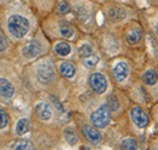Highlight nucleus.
Instances as JSON below:
<instances>
[{
	"mask_svg": "<svg viewBox=\"0 0 158 150\" xmlns=\"http://www.w3.org/2000/svg\"><path fill=\"white\" fill-rule=\"evenodd\" d=\"M5 28H6L7 35L12 40H22L29 33L31 23L26 16L21 15L19 12H15L7 16L5 22Z\"/></svg>",
	"mask_w": 158,
	"mask_h": 150,
	"instance_id": "nucleus-2",
	"label": "nucleus"
},
{
	"mask_svg": "<svg viewBox=\"0 0 158 150\" xmlns=\"http://www.w3.org/2000/svg\"><path fill=\"white\" fill-rule=\"evenodd\" d=\"M0 1H9V0H0Z\"/></svg>",
	"mask_w": 158,
	"mask_h": 150,
	"instance_id": "nucleus-28",
	"label": "nucleus"
},
{
	"mask_svg": "<svg viewBox=\"0 0 158 150\" xmlns=\"http://www.w3.org/2000/svg\"><path fill=\"white\" fill-rule=\"evenodd\" d=\"M129 73H130V67L127 61H118L112 67V77L117 84L124 82L129 76Z\"/></svg>",
	"mask_w": 158,
	"mask_h": 150,
	"instance_id": "nucleus-10",
	"label": "nucleus"
},
{
	"mask_svg": "<svg viewBox=\"0 0 158 150\" xmlns=\"http://www.w3.org/2000/svg\"><path fill=\"white\" fill-rule=\"evenodd\" d=\"M10 125V116L6 112V110L0 108V131H4Z\"/></svg>",
	"mask_w": 158,
	"mask_h": 150,
	"instance_id": "nucleus-24",
	"label": "nucleus"
},
{
	"mask_svg": "<svg viewBox=\"0 0 158 150\" xmlns=\"http://www.w3.org/2000/svg\"><path fill=\"white\" fill-rule=\"evenodd\" d=\"M141 79H142V82H143L146 86H155V85H157V82H158L157 72H156L153 68H150V69H147V70L143 72Z\"/></svg>",
	"mask_w": 158,
	"mask_h": 150,
	"instance_id": "nucleus-17",
	"label": "nucleus"
},
{
	"mask_svg": "<svg viewBox=\"0 0 158 150\" xmlns=\"http://www.w3.org/2000/svg\"><path fill=\"white\" fill-rule=\"evenodd\" d=\"M52 51L59 57H68L72 53V46L67 40L62 39V40L55 41V44L52 46Z\"/></svg>",
	"mask_w": 158,
	"mask_h": 150,
	"instance_id": "nucleus-13",
	"label": "nucleus"
},
{
	"mask_svg": "<svg viewBox=\"0 0 158 150\" xmlns=\"http://www.w3.org/2000/svg\"><path fill=\"white\" fill-rule=\"evenodd\" d=\"M31 128V122H29V119L27 117H21L20 120L16 122V126H15V133L17 136H23L26 132L29 131Z\"/></svg>",
	"mask_w": 158,
	"mask_h": 150,
	"instance_id": "nucleus-18",
	"label": "nucleus"
},
{
	"mask_svg": "<svg viewBox=\"0 0 158 150\" xmlns=\"http://www.w3.org/2000/svg\"><path fill=\"white\" fill-rule=\"evenodd\" d=\"M106 104H107L111 114L118 112L120 109V103H119V99L116 97V94H110L106 99Z\"/></svg>",
	"mask_w": 158,
	"mask_h": 150,
	"instance_id": "nucleus-20",
	"label": "nucleus"
},
{
	"mask_svg": "<svg viewBox=\"0 0 158 150\" xmlns=\"http://www.w3.org/2000/svg\"><path fill=\"white\" fill-rule=\"evenodd\" d=\"M80 132H81L83 137L85 138V140L93 145H99L103 140L102 133L99 131L98 127H95L91 124H83L80 126Z\"/></svg>",
	"mask_w": 158,
	"mask_h": 150,
	"instance_id": "nucleus-7",
	"label": "nucleus"
},
{
	"mask_svg": "<svg viewBox=\"0 0 158 150\" xmlns=\"http://www.w3.org/2000/svg\"><path fill=\"white\" fill-rule=\"evenodd\" d=\"M15 94H16V87L14 86V84L5 77H0V97L10 99Z\"/></svg>",
	"mask_w": 158,
	"mask_h": 150,
	"instance_id": "nucleus-14",
	"label": "nucleus"
},
{
	"mask_svg": "<svg viewBox=\"0 0 158 150\" xmlns=\"http://www.w3.org/2000/svg\"><path fill=\"white\" fill-rule=\"evenodd\" d=\"M11 148H12V149H17V150L34 149V143H33L32 140H29V139H19V140H16L15 143H12Z\"/></svg>",
	"mask_w": 158,
	"mask_h": 150,
	"instance_id": "nucleus-22",
	"label": "nucleus"
},
{
	"mask_svg": "<svg viewBox=\"0 0 158 150\" xmlns=\"http://www.w3.org/2000/svg\"><path fill=\"white\" fill-rule=\"evenodd\" d=\"M129 115H130V119L134 122V125L136 127H139V128H141V130L146 128L148 126V124H150V116H148V114L145 112L141 107L136 105V104L130 107Z\"/></svg>",
	"mask_w": 158,
	"mask_h": 150,
	"instance_id": "nucleus-8",
	"label": "nucleus"
},
{
	"mask_svg": "<svg viewBox=\"0 0 158 150\" xmlns=\"http://www.w3.org/2000/svg\"><path fill=\"white\" fill-rule=\"evenodd\" d=\"M111 117H112V114L110 112L107 104L103 103L90 114L89 119H90V124L94 125L95 127L105 128L106 126H108V124L111 121Z\"/></svg>",
	"mask_w": 158,
	"mask_h": 150,
	"instance_id": "nucleus-4",
	"label": "nucleus"
},
{
	"mask_svg": "<svg viewBox=\"0 0 158 150\" xmlns=\"http://www.w3.org/2000/svg\"><path fill=\"white\" fill-rule=\"evenodd\" d=\"M56 35L64 40H71L76 35V28L68 21L59 19L56 22Z\"/></svg>",
	"mask_w": 158,
	"mask_h": 150,
	"instance_id": "nucleus-11",
	"label": "nucleus"
},
{
	"mask_svg": "<svg viewBox=\"0 0 158 150\" xmlns=\"http://www.w3.org/2000/svg\"><path fill=\"white\" fill-rule=\"evenodd\" d=\"M142 35H143V30H142L141 26L138 24L136 22L130 23L124 30L125 42L130 46H135V45L140 44L142 40Z\"/></svg>",
	"mask_w": 158,
	"mask_h": 150,
	"instance_id": "nucleus-5",
	"label": "nucleus"
},
{
	"mask_svg": "<svg viewBox=\"0 0 158 150\" xmlns=\"http://www.w3.org/2000/svg\"><path fill=\"white\" fill-rule=\"evenodd\" d=\"M106 15L112 22H119V21L125 18L127 14H125V9L124 7H120V6H117V5H112L106 11Z\"/></svg>",
	"mask_w": 158,
	"mask_h": 150,
	"instance_id": "nucleus-15",
	"label": "nucleus"
},
{
	"mask_svg": "<svg viewBox=\"0 0 158 150\" xmlns=\"http://www.w3.org/2000/svg\"><path fill=\"white\" fill-rule=\"evenodd\" d=\"M45 50H46V47L44 46L43 40L40 38H33L31 41L26 42L21 47V53L24 59L32 61V59H37L41 55H44Z\"/></svg>",
	"mask_w": 158,
	"mask_h": 150,
	"instance_id": "nucleus-3",
	"label": "nucleus"
},
{
	"mask_svg": "<svg viewBox=\"0 0 158 150\" xmlns=\"http://www.w3.org/2000/svg\"><path fill=\"white\" fill-rule=\"evenodd\" d=\"M33 79L40 87H49L56 81V67L50 57H44L33 64Z\"/></svg>",
	"mask_w": 158,
	"mask_h": 150,
	"instance_id": "nucleus-1",
	"label": "nucleus"
},
{
	"mask_svg": "<svg viewBox=\"0 0 158 150\" xmlns=\"http://www.w3.org/2000/svg\"><path fill=\"white\" fill-rule=\"evenodd\" d=\"M114 1H124V0H114Z\"/></svg>",
	"mask_w": 158,
	"mask_h": 150,
	"instance_id": "nucleus-27",
	"label": "nucleus"
},
{
	"mask_svg": "<svg viewBox=\"0 0 158 150\" xmlns=\"http://www.w3.org/2000/svg\"><path fill=\"white\" fill-rule=\"evenodd\" d=\"M72 11V6L67 0H60L56 5V15L59 17H63Z\"/></svg>",
	"mask_w": 158,
	"mask_h": 150,
	"instance_id": "nucleus-19",
	"label": "nucleus"
},
{
	"mask_svg": "<svg viewBox=\"0 0 158 150\" xmlns=\"http://www.w3.org/2000/svg\"><path fill=\"white\" fill-rule=\"evenodd\" d=\"M54 110L55 108L49 103V102H38L34 107V114H35V117L39 120L40 122H50L54 117Z\"/></svg>",
	"mask_w": 158,
	"mask_h": 150,
	"instance_id": "nucleus-9",
	"label": "nucleus"
},
{
	"mask_svg": "<svg viewBox=\"0 0 158 150\" xmlns=\"http://www.w3.org/2000/svg\"><path fill=\"white\" fill-rule=\"evenodd\" d=\"M88 84L91 91L96 94H103L107 91V86H108L106 76L100 72H94L89 75Z\"/></svg>",
	"mask_w": 158,
	"mask_h": 150,
	"instance_id": "nucleus-6",
	"label": "nucleus"
},
{
	"mask_svg": "<svg viewBox=\"0 0 158 150\" xmlns=\"http://www.w3.org/2000/svg\"><path fill=\"white\" fill-rule=\"evenodd\" d=\"M119 147H120V149H125V150H135L139 148L136 139L133 138V137H127V138H124V139L120 142Z\"/></svg>",
	"mask_w": 158,
	"mask_h": 150,
	"instance_id": "nucleus-21",
	"label": "nucleus"
},
{
	"mask_svg": "<svg viewBox=\"0 0 158 150\" xmlns=\"http://www.w3.org/2000/svg\"><path fill=\"white\" fill-rule=\"evenodd\" d=\"M7 45H9L7 39L4 35V33L0 30V52H5L7 49Z\"/></svg>",
	"mask_w": 158,
	"mask_h": 150,
	"instance_id": "nucleus-26",
	"label": "nucleus"
},
{
	"mask_svg": "<svg viewBox=\"0 0 158 150\" xmlns=\"http://www.w3.org/2000/svg\"><path fill=\"white\" fill-rule=\"evenodd\" d=\"M63 138H64V140H66L69 145H72V147L77 145L79 143L78 132L76 131V128L72 127V126L64 127V130H63Z\"/></svg>",
	"mask_w": 158,
	"mask_h": 150,
	"instance_id": "nucleus-16",
	"label": "nucleus"
},
{
	"mask_svg": "<svg viewBox=\"0 0 158 150\" xmlns=\"http://www.w3.org/2000/svg\"><path fill=\"white\" fill-rule=\"evenodd\" d=\"M93 53H94V50H93V47H91L90 44H83L78 50V55L80 58L88 57L90 56V55H93Z\"/></svg>",
	"mask_w": 158,
	"mask_h": 150,
	"instance_id": "nucleus-25",
	"label": "nucleus"
},
{
	"mask_svg": "<svg viewBox=\"0 0 158 150\" xmlns=\"http://www.w3.org/2000/svg\"><path fill=\"white\" fill-rule=\"evenodd\" d=\"M55 67H56V70L59 72V74L63 79H72V77H74V75L77 73L76 64L71 61H57Z\"/></svg>",
	"mask_w": 158,
	"mask_h": 150,
	"instance_id": "nucleus-12",
	"label": "nucleus"
},
{
	"mask_svg": "<svg viewBox=\"0 0 158 150\" xmlns=\"http://www.w3.org/2000/svg\"><path fill=\"white\" fill-rule=\"evenodd\" d=\"M99 61H100L99 56H96V55H94V53L90 55V56L81 58V63H83L84 67H86L88 69H93V68H95V67L98 65Z\"/></svg>",
	"mask_w": 158,
	"mask_h": 150,
	"instance_id": "nucleus-23",
	"label": "nucleus"
}]
</instances>
